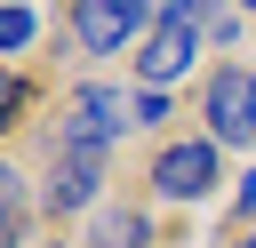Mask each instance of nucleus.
<instances>
[{"mask_svg":"<svg viewBox=\"0 0 256 248\" xmlns=\"http://www.w3.org/2000/svg\"><path fill=\"white\" fill-rule=\"evenodd\" d=\"M128 128H136V96H120L104 80H80L56 104V152H112Z\"/></svg>","mask_w":256,"mask_h":248,"instance_id":"nucleus-1","label":"nucleus"},{"mask_svg":"<svg viewBox=\"0 0 256 248\" xmlns=\"http://www.w3.org/2000/svg\"><path fill=\"white\" fill-rule=\"evenodd\" d=\"M200 16H208V0H168L160 8V24H152V40L128 56V72H136V88H176L192 64H200Z\"/></svg>","mask_w":256,"mask_h":248,"instance_id":"nucleus-2","label":"nucleus"},{"mask_svg":"<svg viewBox=\"0 0 256 248\" xmlns=\"http://www.w3.org/2000/svg\"><path fill=\"white\" fill-rule=\"evenodd\" d=\"M216 184H224V144H216V136H168V144L152 152V200L192 208V200H208Z\"/></svg>","mask_w":256,"mask_h":248,"instance_id":"nucleus-3","label":"nucleus"},{"mask_svg":"<svg viewBox=\"0 0 256 248\" xmlns=\"http://www.w3.org/2000/svg\"><path fill=\"white\" fill-rule=\"evenodd\" d=\"M160 8H168V0H72L64 32H72L88 56H120V48H144V40H152Z\"/></svg>","mask_w":256,"mask_h":248,"instance_id":"nucleus-4","label":"nucleus"},{"mask_svg":"<svg viewBox=\"0 0 256 248\" xmlns=\"http://www.w3.org/2000/svg\"><path fill=\"white\" fill-rule=\"evenodd\" d=\"M248 88H256V72L248 64H216L208 80H200V136H216V144H256V112H248Z\"/></svg>","mask_w":256,"mask_h":248,"instance_id":"nucleus-5","label":"nucleus"},{"mask_svg":"<svg viewBox=\"0 0 256 248\" xmlns=\"http://www.w3.org/2000/svg\"><path fill=\"white\" fill-rule=\"evenodd\" d=\"M40 200H48V216H80V208H96V200H104V152H56Z\"/></svg>","mask_w":256,"mask_h":248,"instance_id":"nucleus-6","label":"nucleus"},{"mask_svg":"<svg viewBox=\"0 0 256 248\" xmlns=\"http://www.w3.org/2000/svg\"><path fill=\"white\" fill-rule=\"evenodd\" d=\"M32 40H40V16H32L24 0H8V16H0V48H8V56H24Z\"/></svg>","mask_w":256,"mask_h":248,"instance_id":"nucleus-7","label":"nucleus"},{"mask_svg":"<svg viewBox=\"0 0 256 248\" xmlns=\"http://www.w3.org/2000/svg\"><path fill=\"white\" fill-rule=\"evenodd\" d=\"M136 128H168V88H136Z\"/></svg>","mask_w":256,"mask_h":248,"instance_id":"nucleus-8","label":"nucleus"},{"mask_svg":"<svg viewBox=\"0 0 256 248\" xmlns=\"http://www.w3.org/2000/svg\"><path fill=\"white\" fill-rule=\"evenodd\" d=\"M0 112H8V128L32 112V80H24V72H8V96H0Z\"/></svg>","mask_w":256,"mask_h":248,"instance_id":"nucleus-9","label":"nucleus"},{"mask_svg":"<svg viewBox=\"0 0 256 248\" xmlns=\"http://www.w3.org/2000/svg\"><path fill=\"white\" fill-rule=\"evenodd\" d=\"M232 216H240V224H256V168L240 176V192H232Z\"/></svg>","mask_w":256,"mask_h":248,"instance_id":"nucleus-10","label":"nucleus"},{"mask_svg":"<svg viewBox=\"0 0 256 248\" xmlns=\"http://www.w3.org/2000/svg\"><path fill=\"white\" fill-rule=\"evenodd\" d=\"M232 248H256V224H248V232H240V240H232Z\"/></svg>","mask_w":256,"mask_h":248,"instance_id":"nucleus-11","label":"nucleus"},{"mask_svg":"<svg viewBox=\"0 0 256 248\" xmlns=\"http://www.w3.org/2000/svg\"><path fill=\"white\" fill-rule=\"evenodd\" d=\"M248 112H256V88H248Z\"/></svg>","mask_w":256,"mask_h":248,"instance_id":"nucleus-12","label":"nucleus"},{"mask_svg":"<svg viewBox=\"0 0 256 248\" xmlns=\"http://www.w3.org/2000/svg\"><path fill=\"white\" fill-rule=\"evenodd\" d=\"M240 8H248V16H256V0H240Z\"/></svg>","mask_w":256,"mask_h":248,"instance_id":"nucleus-13","label":"nucleus"},{"mask_svg":"<svg viewBox=\"0 0 256 248\" xmlns=\"http://www.w3.org/2000/svg\"><path fill=\"white\" fill-rule=\"evenodd\" d=\"M48 248H64V240H48Z\"/></svg>","mask_w":256,"mask_h":248,"instance_id":"nucleus-14","label":"nucleus"}]
</instances>
